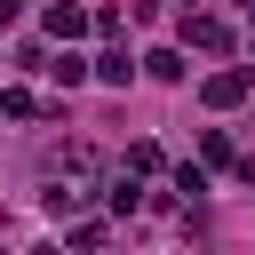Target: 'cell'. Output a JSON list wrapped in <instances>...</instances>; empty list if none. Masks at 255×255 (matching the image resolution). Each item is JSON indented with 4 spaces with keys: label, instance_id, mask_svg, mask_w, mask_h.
Here are the masks:
<instances>
[{
    "label": "cell",
    "instance_id": "6da1fadb",
    "mask_svg": "<svg viewBox=\"0 0 255 255\" xmlns=\"http://www.w3.org/2000/svg\"><path fill=\"white\" fill-rule=\"evenodd\" d=\"M183 40L191 48H231V24L223 16H183Z\"/></svg>",
    "mask_w": 255,
    "mask_h": 255
},
{
    "label": "cell",
    "instance_id": "7a4b0ae2",
    "mask_svg": "<svg viewBox=\"0 0 255 255\" xmlns=\"http://www.w3.org/2000/svg\"><path fill=\"white\" fill-rule=\"evenodd\" d=\"M239 96H247V72H215V80H207V104H215V112L239 104Z\"/></svg>",
    "mask_w": 255,
    "mask_h": 255
},
{
    "label": "cell",
    "instance_id": "3957f363",
    "mask_svg": "<svg viewBox=\"0 0 255 255\" xmlns=\"http://www.w3.org/2000/svg\"><path fill=\"white\" fill-rule=\"evenodd\" d=\"M80 24H88V16H80V8H64V0H56V8H48V32H56V40H72V32H80Z\"/></svg>",
    "mask_w": 255,
    "mask_h": 255
},
{
    "label": "cell",
    "instance_id": "277c9868",
    "mask_svg": "<svg viewBox=\"0 0 255 255\" xmlns=\"http://www.w3.org/2000/svg\"><path fill=\"white\" fill-rule=\"evenodd\" d=\"M143 64H151V80H183V56H175V48H151Z\"/></svg>",
    "mask_w": 255,
    "mask_h": 255
},
{
    "label": "cell",
    "instance_id": "5b68a950",
    "mask_svg": "<svg viewBox=\"0 0 255 255\" xmlns=\"http://www.w3.org/2000/svg\"><path fill=\"white\" fill-rule=\"evenodd\" d=\"M96 72H104V80H112V88H128V80H135V64H128V56H120V48H112V56H104V64H96Z\"/></svg>",
    "mask_w": 255,
    "mask_h": 255
},
{
    "label": "cell",
    "instance_id": "8992f818",
    "mask_svg": "<svg viewBox=\"0 0 255 255\" xmlns=\"http://www.w3.org/2000/svg\"><path fill=\"white\" fill-rule=\"evenodd\" d=\"M16 16H24V0H0V32H8V24H16Z\"/></svg>",
    "mask_w": 255,
    "mask_h": 255
}]
</instances>
